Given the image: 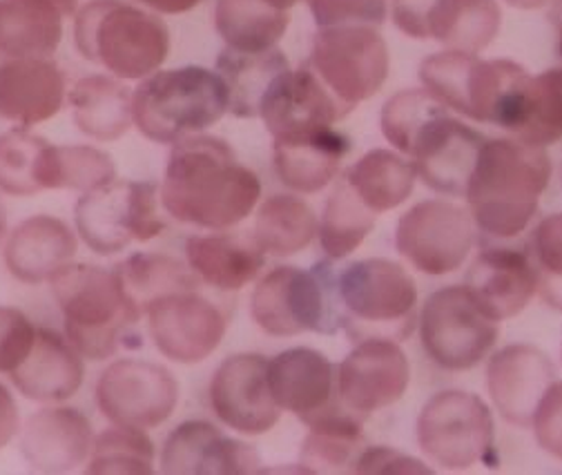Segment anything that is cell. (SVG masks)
<instances>
[{
    "instance_id": "cell-55",
    "label": "cell",
    "mask_w": 562,
    "mask_h": 475,
    "mask_svg": "<svg viewBox=\"0 0 562 475\" xmlns=\"http://www.w3.org/2000/svg\"><path fill=\"white\" fill-rule=\"evenodd\" d=\"M45 3L58 10L63 19H75V14L81 8V0H45Z\"/></svg>"
},
{
    "instance_id": "cell-36",
    "label": "cell",
    "mask_w": 562,
    "mask_h": 475,
    "mask_svg": "<svg viewBox=\"0 0 562 475\" xmlns=\"http://www.w3.org/2000/svg\"><path fill=\"white\" fill-rule=\"evenodd\" d=\"M213 19L224 47L246 54L274 49L291 27V12L274 10L266 0H217Z\"/></svg>"
},
{
    "instance_id": "cell-50",
    "label": "cell",
    "mask_w": 562,
    "mask_h": 475,
    "mask_svg": "<svg viewBox=\"0 0 562 475\" xmlns=\"http://www.w3.org/2000/svg\"><path fill=\"white\" fill-rule=\"evenodd\" d=\"M431 471L434 468L429 466L427 460L415 457L389 444H367L353 466V473H360V475H389V473L411 475V473H431Z\"/></svg>"
},
{
    "instance_id": "cell-35",
    "label": "cell",
    "mask_w": 562,
    "mask_h": 475,
    "mask_svg": "<svg viewBox=\"0 0 562 475\" xmlns=\"http://www.w3.org/2000/svg\"><path fill=\"white\" fill-rule=\"evenodd\" d=\"M503 132L544 150L562 142V65L529 75Z\"/></svg>"
},
{
    "instance_id": "cell-8",
    "label": "cell",
    "mask_w": 562,
    "mask_h": 475,
    "mask_svg": "<svg viewBox=\"0 0 562 475\" xmlns=\"http://www.w3.org/2000/svg\"><path fill=\"white\" fill-rule=\"evenodd\" d=\"M415 440L429 464L469 471L496 460V416L491 404L464 388L434 393L417 414Z\"/></svg>"
},
{
    "instance_id": "cell-48",
    "label": "cell",
    "mask_w": 562,
    "mask_h": 475,
    "mask_svg": "<svg viewBox=\"0 0 562 475\" xmlns=\"http://www.w3.org/2000/svg\"><path fill=\"white\" fill-rule=\"evenodd\" d=\"M36 335L38 326L23 310L0 306V375H12L27 360Z\"/></svg>"
},
{
    "instance_id": "cell-56",
    "label": "cell",
    "mask_w": 562,
    "mask_h": 475,
    "mask_svg": "<svg viewBox=\"0 0 562 475\" xmlns=\"http://www.w3.org/2000/svg\"><path fill=\"white\" fill-rule=\"evenodd\" d=\"M509 8L514 10H522V12H531V10H542L549 8L551 0H503Z\"/></svg>"
},
{
    "instance_id": "cell-47",
    "label": "cell",
    "mask_w": 562,
    "mask_h": 475,
    "mask_svg": "<svg viewBox=\"0 0 562 475\" xmlns=\"http://www.w3.org/2000/svg\"><path fill=\"white\" fill-rule=\"evenodd\" d=\"M317 30L371 25L382 27L389 21L386 0H306Z\"/></svg>"
},
{
    "instance_id": "cell-14",
    "label": "cell",
    "mask_w": 562,
    "mask_h": 475,
    "mask_svg": "<svg viewBox=\"0 0 562 475\" xmlns=\"http://www.w3.org/2000/svg\"><path fill=\"white\" fill-rule=\"evenodd\" d=\"M408 386L411 360L393 337H362L337 364L339 402L364 420L395 406Z\"/></svg>"
},
{
    "instance_id": "cell-49",
    "label": "cell",
    "mask_w": 562,
    "mask_h": 475,
    "mask_svg": "<svg viewBox=\"0 0 562 475\" xmlns=\"http://www.w3.org/2000/svg\"><path fill=\"white\" fill-rule=\"evenodd\" d=\"M529 429L549 457L562 462V380H553L536 404Z\"/></svg>"
},
{
    "instance_id": "cell-21",
    "label": "cell",
    "mask_w": 562,
    "mask_h": 475,
    "mask_svg": "<svg viewBox=\"0 0 562 475\" xmlns=\"http://www.w3.org/2000/svg\"><path fill=\"white\" fill-rule=\"evenodd\" d=\"M268 384L279 409L304 425L341 404L337 364L311 347H293L270 358Z\"/></svg>"
},
{
    "instance_id": "cell-18",
    "label": "cell",
    "mask_w": 562,
    "mask_h": 475,
    "mask_svg": "<svg viewBox=\"0 0 562 475\" xmlns=\"http://www.w3.org/2000/svg\"><path fill=\"white\" fill-rule=\"evenodd\" d=\"M553 380L555 366L549 355L527 342L496 349L484 362V386L491 409L518 429H529L536 404Z\"/></svg>"
},
{
    "instance_id": "cell-31",
    "label": "cell",
    "mask_w": 562,
    "mask_h": 475,
    "mask_svg": "<svg viewBox=\"0 0 562 475\" xmlns=\"http://www.w3.org/2000/svg\"><path fill=\"white\" fill-rule=\"evenodd\" d=\"M252 217L250 235L268 257L289 259L317 241L319 215L302 194L289 190L270 194L259 201Z\"/></svg>"
},
{
    "instance_id": "cell-1",
    "label": "cell",
    "mask_w": 562,
    "mask_h": 475,
    "mask_svg": "<svg viewBox=\"0 0 562 475\" xmlns=\"http://www.w3.org/2000/svg\"><path fill=\"white\" fill-rule=\"evenodd\" d=\"M159 192L166 215L201 230L241 226L263 199L259 174L207 132L172 146Z\"/></svg>"
},
{
    "instance_id": "cell-46",
    "label": "cell",
    "mask_w": 562,
    "mask_h": 475,
    "mask_svg": "<svg viewBox=\"0 0 562 475\" xmlns=\"http://www.w3.org/2000/svg\"><path fill=\"white\" fill-rule=\"evenodd\" d=\"M527 252L540 270V293L562 310V211L533 222Z\"/></svg>"
},
{
    "instance_id": "cell-15",
    "label": "cell",
    "mask_w": 562,
    "mask_h": 475,
    "mask_svg": "<svg viewBox=\"0 0 562 475\" xmlns=\"http://www.w3.org/2000/svg\"><path fill=\"white\" fill-rule=\"evenodd\" d=\"M144 315L155 349L183 366L205 362L228 332L226 313L196 289L164 295L150 302Z\"/></svg>"
},
{
    "instance_id": "cell-32",
    "label": "cell",
    "mask_w": 562,
    "mask_h": 475,
    "mask_svg": "<svg viewBox=\"0 0 562 475\" xmlns=\"http://www.w3.org/2000/svg\"><path fill=\"white\" fill-rule=\"evenodd\" d=\"M300 451V471L306 473H353V466L369 444L364 418L348 411L344 404L311 420Z\"/></svg>"
},
{
    "instance_id": "cell-52",
    "label": "cell",
    "mask_w": 562,
    "mask_h": 475,
    "mask_svg": "<svg viewBox=\"0 0 562 475\" xmlns=\"http://www.w3.org/2000/svg\"><path fill=\"white\" fill-rule=\"evenodd\" d=\"M21 431V411L12 391L0 382V451H3Z\"/></svg>"
},
{
    "instance_id": "cell-13",
    "label": "cell",
    "mask_w": 562,
    "mask_h": 475,
    "mask_svg": "<svg viewBox=\"0 0 562 475\" xmlns=\"http://www.w3.org/2000/svg\"><path fill=\"white\" fill-rule=\"evenodd\" d=\"M94 399L110 425L153 431L175 416L179 382L157 362L121 358L99 375Z\"/></svg>"
},
{
    "instance_id": "cell-7",
    "label": "cell",
    "mask_w": 562,
    "mask_h": 475,
    "mask_svg": "<svg viewBox=\"0 0 562 475\" xmlns=\"http://www.w3.org/2000/svg\"><path fill=\"white\" fill-rule=\"evenodd\" d=\"M337 293L341 330L356 337V342L371 335L402 342L415 328L419 289L404 261L389 257L348 261L337 270Z\"/></svg>"
},
{
    "instance_id": "cell-30",
    "label": "cell",
    "mask_w": 562,
    "mask_h": 475,
    "mask_svg": "<svg viewBox=\"0 0 562 475\" xmlns=\"http://www.w3.org/2000/svg\"><path fill=\"white\" fill-rule=\"evenodd\" d=\"M501 30V0H434L427 12V36L442 49L482 54Z\"/></svg>"
},
{
    "instance_id": "cell-44",
    "label": "cell",
    "mask_w": 562,
    "mask_h": 475,
    "mask_svg": "<svg viewBox=\"0 0 562 475\" xmlns=\"http://www.w3.org/2000/svg\"><path fill=\"white\" fill-rule=\"evenodd\" d=\"M445 110L425 88H404L391 94L380 112V132L389 148L411 155L419 132Z\"/></svg>"
},
{
    "instance_id": "cell-2",
    "label": "cell",
    "mask_w": 562,
    "mask_h": 475,
    "mask_svg": "<svg viewBox=\"0 0 562 475\" xmlns=\"http://www.w3.org/2000/svg\"><path fill=\"white\" fill-rule=\"evenodd\" d=\"M551 174L549 150L514 137L484 139L462 194L477 233L494 241L529 233Z\"/></svg>"
},
{
    "instance_id": "cell-5",
    "label": "cell",
    "mask_w": 562,
    "mask_h": 475,
    "mask_svg": "<svg viewBox=\"0 0 562 475\" xmlns=\"http://www.w3.org/2000/svg\"><path fill=\"white\" fill-rule=\"evenodd\" d=\"M231 112L217 70L201 65L159 70L132 90V123L153 144L177 146L213 129Z\"/></svg>"
},
{
    "instance_id": "cell-51",
    "label": "cell",
    "mask_w": 562,
    "mask_h": 475,
    "mask_svg": "<svg viewBox=\"0 0 562 475\" xmlns=\"http://www.w3.org/2000/svg\"><path fill=\"white\" fill-rule=\"evenodd\" d=\"M434 0H395L389 8L393 25L413 41H429L427 36V12Z\"/></svg>"
},
{
    "instance_id": "cell-9",
    "label": "cell",
    "mask_w": 562,
    "mask_h": 475,
    "mask_svg": "<svg viewBox=\"0 0 562 475\" xmlns=\"http://www.w3.org/2000/svg\"><path fill=\"white\" fill-rule=\"evenodd\" d=\"M161 192L155 181L114 179L83 192L75 206V230L88 250L101 257L148 244L164 235Z\"/></svg>"
},
{
    "instance_id": "cell-24",
    "label": "cell",
    "mask_w": 562,
    "mask_h": 475,
    "mask_svg": "<svg viewBox=\"0 0 562 475\" xmlns=\"http://www.w3.org/2000/svg\"><path fill=\"white\" fill-rule=\"evenodd\" d=\"M79 235L67 222L52 215H34L14 226L3 241L8 273L30 286L49 284L60 270L75 263Z\"/></svg>"
},
{
    "instance_id": "cell-6",
    "label": "cell",
    "mask_w": 562,
    "mask_h": 475,
    "mask_svg": "<svg viewBox=\"0 0 562 475\" xmlns=\"http://www.w3.org/2000/svg\"><path fill=\"white\" fill-rule=\"evenodd\" d=\"M335 261L328 257L300 268L281 263L263 273L250 295V317L270 337H297L304 332L335 335L341 330Z\"/></svg>"
},
{
    "instance_id": "cell-27",
    "label": "cell",
    "mask_w": 562,
    "mask_h": 475,
    "mask_svg": "<svg viewBox=\"0 0 562 475\" xmlns=\"http://www.w3.org/2000/svg\"><path fill=\"white\" fill-rule=\"evenodd\" d=\"M67 101V79L52 58L0 65V118L32 127L54 118Z\"/></svg>"
},
{
    "instance_id": "cell-45",
    "label": "cell",
    "mask_w": 562,
    "mask_h": 475,
    "mask_svg": "<svg viewBox=\"0 0 562 475\" xmlns=\"http://www.w3.org/2000/svg\"><path fill=\"white\" fill-rule=\"evenodd\" d=\"M49 142L32 127H10L0 134V194L27 199L41 194L36 166Z\"/></svg>"
},
{
    "instance_id": "cell-58",
    "label": "cell",
    "mask_w": 562,
    "mask_h": 475,
    "mask_svg": "<svg viewBox=\"0 0 562 475\" xmlns=\"http://www.w3.org/2000/svg\"><path fill=\"white\" fill-rule=\"evenodd\" d=\"M8 233H10V228H8V208L3 203V196H0V244L5 241Z\"/></svg>"
},
{
    "instance_id": "cell-54",
    "label": "cell",
    "mask_w": 562,
    "mask_h": 475,
    "mask_svg": "<svg viewBox=\"0 0 562 475\" xmlns=\"http://www.w3.org/2000/svg\"><path fill=\"white\" fill-rule=\"evenodd\" d=\"M549 23H551L555 41H558V52L562 56V0H551V5H549Z\"/></svg>"
},
{
    "instance_id": "cell-11",
    "label": "cell",
    "mask_w": 562,
    "mask_h": 475,
    "mask_svg": "<svg viewBox=\"0 0 562 475\" xmlns=\"http://www.w3.org/2000/svg\"><path fill=\"white\" fill-rule=\"evenodd\" d=\"M477 235L464 201L438 194L413 203L400 215L395 250L415 273L449 278L469 263Z\"/></svg>"
},
{
    "instance_id": "cell-38",
    "label": "cell",
    "mask_w": 562,
    "mask_h": 475,
    "mask_svg": "<svg viewBox=\"0 0 562 475\" xmlns=\"http://www.w3.org/2000/svg\"><path fill=\"white\" fill-rule=\"evenodd\" d=\"M378 215L371 213L344 177L333 183L319 213L317 244L330 261L353 257L373 235Z\"/></svg>"
},
{
    "instance_id": "cell-42",
    "label": "cell",
    "mask_w": 562,
    "mask_h": 475,
    "mask_svg": "<svg viewBox=\"0 0 562 475\" xmlns=\"http://www.w3.org/2000/svg\"><path fill=\"white\" fill-rule=\"evenodd\" d=\"M157 468V446L148 431L110 425L94 436L92 453L86 471L92 475L132 473L146 475Z\"/></svg>"
},
{
    "instance_id": "cell-43",
    "label": "cell",
    "mask_w": 562,
    "mask_h": 475,
    "mask_svg": "<svg viewBox=\"0 0 562 475\" xmlns=\"http://www.w3.org/2000/svg\"><path fill=\"white\" fill-rule=\"evenodd\" d=\"M480 54L440 49L417 67L419 88H425L445 110L469 121V79Z\"/></svg>"
},
{
    "instance_id": "cell-23",
    "label": "cell",
    "mask_w": 562,
    "mask_h": 475,
    "mask_svg": "<svg viewBox=\"0 0 562 475\" xmlns=\"http://www.w3.org/2000/svg\"><path fill=\"white\" fill-rule=\"evenodd\" d=\"M94 429L86 414L72 406L49 404L32 414L19 431L25 462L45 473H69L88 464Z\"/></svg>"
},
{
    "instance_id": "cell-41",
    "label": "cell",
    "mask_w": 562,
    "mask_h": 475,
    "mask_svg": "<svg viewBox=\"0 0 562 475\" xmlns=\"http://www.w3.org/2000/svg\"><path fill=\"white\" fill-rule=\"evenodd\" d=\"M127 295L140 310L164 295L196 289L201 282L186 263L166 252H134L114 265Z\"/></svg>"
},
{
    "instance_id": "cell-3",
    "label": "cell",
    "mask_w": 562,
    "mask_h": 475,
    "mask_svg": "<svg viewBox=\"0 0 562 475\" xmlns=\"http://www.w3.org/2000/svg\"><path fill=\"white\" fill-rule=\"evenodd\" d=\"M63 317V332L90 362H105L119 351L140 349L138 321L144 310L127 295L116 270L69 263L49 282Z\"/></svg>"
},
{
    "instance_id": "cell-34",
    "label": "cell",
    "mask_w": 562,
    "mask_h": 475,
    "mask_svg": "<svg viewBox=\"0 0 562 475\" xmlns=\"http://www.w3.org/2000/svg\"><path fill=\"white\" fill-rule=\"evenodd\" d=\"M63 21L45 0H0V65L52 58L63 41Z\"/></svg>"
},
{
    "instance_id": "cell-26",
    "label": "cell",
    "mask_w": 562,
    "mask_h": 475,
    "mask_svg": "<svg viewBox=\"0 0 562 475\" xmlns=\"http://www.w3.org/2000/svg\"><path fill=\"white\" fill-rule=\"evenodd\" d=\"M183 257L196 280L220 293H239L255 284L263 275L268 259L252 235L233 230L188 237Z\"/></svg>"
},
{
    "instance_id": "cell-22",
    "label": "cell",
    "mask_w": 562,
    "mask_h": 475,
    "mask_svg": "<svg viewBox=\"0 0 562 475\" xmlns=\"http://www.w3.org/2000/svg\"><path fill=\"white\" fill-rule=\"evenodd\" d=\"M350 139L335 125L272 139V170L289 192L311 196L330 188L339 177Z\"/></svg>"
},
{
    "instance_id": "cell-57",
    "label": "cell",
    "mask_w": 562,
    "mask_h": 475,
    "mask_svg": "<svg viewBox=\"0 0 562 475\" xmlns=\"http://www.w3.org/2000/svg\"><path fill=\"white\" fill-rule=\"evenodd\" d=\"M266 3L274 10H281V12H291L293 8H297L300 3H306V0H266Z\"/></svg>"
},
{
    "instance_id": "cell-12",
    "label": "cell",
    "mask_w": 562,
    "mask_h": 475,
    "mask_svg": "<svg viewBox=\"0 0 562 475\" xmlns=\"http://www.w3.org/2000/svg\"><path fill=\"white\" fill-rule=\"evenodd\" d=\"M306 65L348 110L378 97L391 77V49L380 27L317 30Z\"/></svg>"
},
{
    "instance_id": "cell-33",
    "label": "cell",
    "mask_w": 562,
    "mask_h": 475,
    "mask_svg": "<svg viewBox=\"0 0 562 475\" xmlns=\"http://www.w3.org/2000/svg\"><path fill=\"white\" fill-rule=\"evenodd\" d=\"M344 179L378 217L402 208L417 185L413 161L393 148L364 152L344 172Z\"/></svg>"
},
{
    "instance_id": "cell-59",
    "label": "cell",
    "mask_w": 562,
    "mask_h": 475,
    "mask_svg": "<svg viewBox=\"0 0 562 475\" xmlns=\"http://www.w3.org/2000/svg\"><path fill=\"white\" fill-rule=\"evenodd\" d=\"M560 362H562V344H560Z\"/></svg>"
},
{
    "instance_id": "cell-60",
    "label": "cell",
    "mask_w": 562,
    "mask_h": 475,
    "mask_svg": "<svg viewBox=\"0 0 562 475\" xmlns=\"http://www.w3.org/2000/svg\"><path fill=\"white\" fill-rule=\"evenodd\" d=\"M386 3H395V0H386Z\"/></svg>"
},
{
    "instance_id": "cell-19",
    "label": "cell",
    "mask_w": 562,
    "mask_h": 475,
    "mask_svg": "<svg viewBox=\"0 0 562 475\" xmlns=\"http://www.w3.org/2000/svg\"><path fill=\"white\" fill-rule=\"evenodd\" d=\"M482 144L484 137L475 127L451 112H442L419 132L408 159L419 183L440 196L462 199Z\"/></svg>"
},
{
    "instance_id": "cell-39",
    "label": "cell",
    "mask_w": 562,
    "mask_h": 475,
    "mask_svg": "<svg viewBox=\"0 0 562 475\" xmlns=\"http://www.w3.org/2000/svg\"><path fill=\"white\" fill-rule=\"evenodd\" d=\"M116 179L114 159L90 144L56 146L47 144L36 166V181L45 190H72L90 192Z\"/></svg>"
},
{
    "instance_id": "cell-28",
    "label": "cell",
    "mask_w": 562,
    "mask_h": 475,
    "mask_svg": "<svg viewBox=\"0 0 562 475\" xmlns=\"http://www.w3.org/2000/svg\"><path fill=\"white\" fill-rule=\"evenodd\" d=\"M10 380L32 402L63 404L81 391L86 382V358L72 347L65 332L38 326L32 353Z\"/></svg>"
},
{
    "instance_id": "cell-16",
    "label": "cell",
    "mask_w": 562,
    "mask_h": 475,
    "mask_svg": "<svg viewBox=\"0 0 562 475\" xmlns=\"http://www.w3.org/2000/svg\"><path fill=\"white\" fill-rule=\"evenodd\" d=\"M207 402L226 429L246 438L270 433L284 416L270 393L268 360L257 353L224 360L210 380Z\"/></svg>"
},
{
    "instance_id": "cell-17",
    "label": "cell",
    "mask_w": 562,
    "mask_h": 475,
    "mask_svg": "<svg viewBox=\"0 0 562 475\" xmlns=\"http://www.w3.org/2000/svg\"><path fill=\"white\" fill-rule=\"evenodd\" d=\"M540 270L522 248L494 244L469 259L464 289L498 324L518 317L540 293Z\"/></svg>"
},
{
    "instance_id": "cell-4",
    "label": "cell",
    "mask_w": 562,
    "mask_h": 475,
    "mask_svg": "<svg viewBox=\"0 0 562 475\" xmlns=\"http://www.w3.org/2000/svg\"><path fill=\"white\" fill-rule=\"evenodd\" d=\"M79 54L121 81H144L170 56L168 23L127 0H90L75 14Z\"/></svg>"
},
{
    "instance_id": "cell-25",
    "label": "cell",
    "mask_w": 562,
    "mask_h": 475,
    "mask_svg": "<svg viewBox=\"0 0 562 475\" xmlns=\"http://www.w3.org/2000/svg\"><path fill=\"white\" fill-rule=\"evenodd\" d=\"M159 464L164 473H257L263 468L257 449L226 436L207 420L179 425L164 442Z\"/></svg>"
},
{
    "instance_id": "cell-10",
    "label": "cell",
    "mask_w": 562,
    "mask_h": 475,
    "mask_svg": "<svg viewBox=\"0 0 562 475\" xmlns=\"http://www.w3.org/2000/svg\"><path fill=\"white\" fill-rule=\"evenodd\" d=\"M415 332L431 364L447 373H467L496 351L501 324L475 304L464 284H451L419 302Z\"/></svg>"
},
{
    "instance_id": "cell-40",
    "label": "cell",
    "mask_w": 562,
    "mask_h": 475,
    "mask_svg": "<svg viewBox=\"0 0 562 475\" xmlns=\"http://www.w3.org/2000/svg\"><path fill=\"white\" fill-rule=\"evenodd\" d=\"M291 63L279 47L257 54L224 47L215 70L222 75L231 92V114L239 118H257L259 103L277 75L289 70Z\"/></svg>"
},
{
    "instance_id": "cell-20",
    "label": "cell",
    "mask_w": 562,
    "mask_h": 475,
    "mask_svg": "<svg viewBox=\"0 0 562 475\" xmlns=\"http://www.w3.org/2000/svg\"><path fill=\"white\" fill-rule=\"evenodd\" d=\"M350 110L344 108L333 92L317 79V75L304 63L289 67L272 79L261 103L259 116L270 137L284 134L330 127L339 123Z\"/></svg>"
},
{
    "instance_id": "cell-29",
    "label": "cell",
    "mask_w": 562,
    "mask_h": 475,
    "mask_svg": "<svg viewBox=\"0 0 562 475\" xmlns=\"http://www.w3.org/2000/svg\"><path fill=\"white\" fill-rule=\"evenodd\" d=\"M72 121L83 137L112 144L125 137L132 123V90L112 75H90L67 92Z\"/></svg>"
},
{
    "instance_id": "cell-37",
    "label": "cell",
    "mask_w": 562,
    "mask_h": 475,
    "mask_svg": "<svg viewBox=\"0 0 562 475\" xmlns=\"http://www.w3.org/2000/svg\"><path fill=\"white\" fill-rule=\"evenodd\" d=\"M527 79L529 72L512 58L477 56L469 79V123L505 129Z\"/></svg>"
},
{
    "instance_id": "cell-53",
    "label": "cell",
    "mask_w": 562,
    "mask_h": 475,
    "mask_svg": "<svg viewBox=\"0 0 562 475\" xmlns=\"http://www.w3.org/2000/svg\"><path fill=\"white\" fill-rule=\"evenodd\" d=\"M132 3L146 8L159 16H179L196 10L205 0H132Z\"/></svg>"
}]
</instances>
